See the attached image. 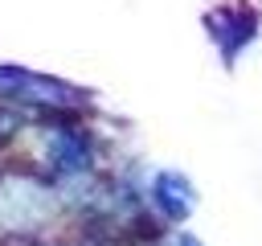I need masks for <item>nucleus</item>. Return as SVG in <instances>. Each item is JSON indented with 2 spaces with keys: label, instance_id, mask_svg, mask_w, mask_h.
<instances>
[{
  "label": "nucleus",
  "instance_id": "nucleus-1",
  "mask_svg": "<svg viewBox=\"0 0 262 246\" xmlns=\"http://www.w3.org/2000/svg\"><path fill=\"white\" fill-rule=\"evenodd\" d=\"M61 205V189L37 176H0V225L29 234L53 221Z\"/></svg>",
  "mask_w": 262,
  "mask_h": 246
},
{
  "label": "nucleus",
  "instance_id": "nucleus-2",
  "mask_svg": "<svg viewBox=\"0 0 262 246\" xmlns=\"http://www.w3.org/2000/svg\"><path fill=\"white\" fill-rule=\"evenodd\" d=\"M147 201H151V209L160 213V221L180 225V221H188V213H192V205H196V189L188 184L184 172L160 168V172H151V180H147Z\"/></svg>",
  "mask_w": 262,
  "mask_h": 246
},
{
  "label": "nucleus",
  "instance_id": "nucleus-3",
  "mask_svg": "<svg viewBox=\"0 0 262 246\" xmlns=\"http://www.w3.org/2000/svg\"><path fill=\"white\" fill-rule=\"evenodd\" d=\"M176 246H205V242L192 238V234H176Z\"/></svg>",
  "mask_w": 262,
  "mask_h": 246
}]
</instances>
